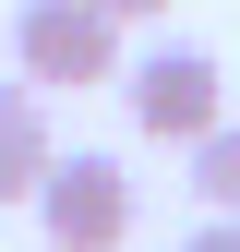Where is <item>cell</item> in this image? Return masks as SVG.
I'll use <instances>...</instances> for the list:
<instances>
[{"instance_id":"cell-1","label":"cell","mask_w":240,"mask_h":252,"mask_svg":"<svg viewBox=\"0 0 240 252\" xmlns=\"http://www.w3.org/2000/svg\"><path fill=\"white\" fill-rule=\"evenodd\" d=\"M120 108L144 144H192L228 120V72H216V48H144V60H120Z\"/></svg>"},{"instance_id":"cell-2","label":"cell","mask_w":240,"mask_h":252,"mask_svg":"<svg viewBox=\"0 0 240 252\" xmlns=\"http://www.w3.org/2000/svg\"><path fill=\"white\" fill-rule=\"evenodd\" d=\"M36 228H48V252H120V240H132V168L96 156V144L48 156V180H36Z\"/></svg>"},{"instance_id":"cell-3","label":"cell","mask_w":240,"mask_h":252,"mask_svg":"<svg viewBox=\"0 0 240 252\" xmlns=\"http://www.w3.org/2000/svg\"><path fill=\"white\" fill-rule=\"evenodd\" d=\"M12 60H24V84H120V12L108 0H24Z\"/></svg>"},{"instance_id":"cell-4","label":"cell","mask_w":240,"mask_h":252,"mask_svg":"<svg viewBox=\"0 0 240 252\" xmlns=\"http://www.w3.org/2000/svg\"><path fill=\"white\" fill-rule=\"evenodd\" d=\"M48 84H0V204H36V180H48Z\"/></svg>"},{"instance_id":"cell-5","label":"cell","mask_w":240,"mask_h":252,"mask_svg":"<svg viewBox=\"0 0 240 252\" xmlns=\"http://www.w3.org/2000/svg\"><path fill=\"white\" fill-rule=\"evenodd\" d=\"M180 156H192V192H204V216H240V120H216V132H192Z\"/></svg>"},{"instance_id":"cell-6","label":"cell","mask_w":240,"mask_h":252,"mask_svg":"<svg viewBox=\"0 0 240 252\" xmlns=\"http://www.w3.org/2000/svg\"><path fill=\"white\" fill-rule=\"evenodd\" d=\"M180 252H240V216H204V228L180 240Z\"/></svg>"},{"instance_id":"cell-7","label":"cell","mask_w":240,"mask_h":252,"mask_svg":"<svg viewBox=\"0 0 240 252\" xmlns=\"http://www.w3.org/2000/svg\"><path fill=\"white\" fill-rule=\"evenodd\" d=\"M108 12H120V24H156V12H168V0H108Z\"/></svg>"}]
</instances>
